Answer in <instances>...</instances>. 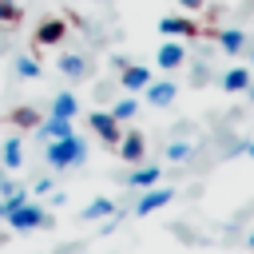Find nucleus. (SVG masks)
I'll list each match as a JSON object with an SVG mask.
<instances>
[{
    "mask_svg": "<svg viewBox=\"0 0 254 254\" xmlns=\"http://www.w3.org/2000/svg\"><path fill=\"white\" fill-rule=\"evenodd\" d=\"M16 75L20 79H40V64L32 56H16Z\"/></svg>",
    "mask_w": 254,
    "mask_h": 254,
    "instance_id": "nucleus-20",
    "label": "nucleus"
},
{
    "mask_svg": "<svg viewBox=\"0 0 254 254\" xmlns=\"http://www.w3.org/2000/svg\"><path fill=\"white\" fill-rule=\"evenodd\" d=\"M20 20V4L16 0H0V24H16Z\"/></svg>",
    "mask_w": 254,
    "mask_h": 254,
    "instance_id": "nucleus-22",
    "label": "nucleus"
},
{
    "mask_svg": "<svg viewBox=\"0 0 254 254\" xmlns=\"http://www.w3.org/2000/svg\"><path fill=\"white\" fill-rule=\"evenodd\" d=\"M250 246H254V234H250Z\"/></svg>",
    "mask_w": 254,
    "mask_h": 254,
    "instance_id": "nucleus-29",
    "label": "nucleus"
},
{
    "mask_svg": "<svg viewBox=\"0 0 254 254\" xmlns=\"http://www.w3.org/2000/svg\"><path fill=\"white\" fill-rule=\"evenodd\" d=\"M4 222H8V230H16V234H28V230H40V226H52L48 210H44V206H36L32 198H28V202H20V206H12V210L4 214Z\"/></svg>",
    "mask_w": 254,
    "mask_h": 254,
    "instance_id": "nucleus-2",
    "label": "nucleus"
},
{
    "mask_svg": "<svg viewBox=\"0 0 254 254\" xmlns=\"http://www.w3.org/2000/svg\"><path fill=\"white\" fill-rule=\"evenodd\" d=\"M64 36H67V24H64V20H44V24L36 28V44H40V48H56Z\"/></svg>",
    "mask_w": 254,
    "mask_h": 254,
    "instance_id": "nucleus-10",
    "label": "nucleus"
},
{
    "mask_svg": "<svg viewBox=\"0 0 254 254\" xmlns=\"http://www.w3.org/2000/svg\"><path fill=\"white\" fill-rule=\"evenodd\" d=\"M44 159H48V167H52V171L75 167V163H83V159H87V143H83L75 131H71V135H64V139H48Z\"/></svg>",
    "mask_w": 254,
    "mask_h": 254,
    "instance_id": "nucleus-1",
    "label": "nucleus"
},
{
    "mask_svg": "<svg viewBox=\"0 0 254 254\" xmlns=\"http://www.w3.org/2000/svg\"><path fill=\"white\" fill-rule=\"evenodd\" d=\"M87 123H91V131H95L107 147H115V143H119V135H123V127H119V119H115L111 111H91V115H87Z\"/></svg>",
    "mask_w": 254,
    "mask_h": 254,
    "instance_id": "nucleus-4",
    "label": "nucleus"
},
{
    "mask_svg": "<svg viewBox=\"0 0 254 254\" xmlns=\"http://www.w3.org/2000/svg\"><path fill=\"white\" fill-rule=\"evenodd\" d=\"M60 71H64L67 79H83V75H87V60H83L79 52H67V56L60 60Z\"/></svg>",
    "mask_w": 254,
    "mask_h": 254,
    "instance_id": "nucleus-16",
    "label": "nucleus"
},
{
    "mask_svg": "<svg viewBox=\"0 0 254 254\" xmlns=\"http://www.w3.org/2000/svg\"><path fill=\"white\" fill-rule=\"evenodd\" d=\"M218 48H222L226 56H238V52L246 48V32H238V28H222V32H218Z\"/></svg>",
    "mask_w": 254,
    "mask_h": 254,
    "instance_id": "nucleus-15",
    "label": "nucleus"
},
{
    "mask_svg": "<svg viewBox=\"0 0 254 254\" xmlns=\"http://www.w3.org/2000/svg\"><path fill=\"white\" fill-rule=\"evenodd\" d=\"M12 123H24V127H28V123H36V111H28V107H20V111L12 115Z\"/></svg>",
    "mask_w": 254,
    "mask_h": 254,
    "instance_id": "nucleus-23",
    "label": "nucleus"
},
{
    "mask_svg": "<svg viewBox=\"0 0 254 254\" xmlns=\"http://www.w3.org/2000/svg\"><path fill=\"white\" fill-rule=\"evenodd\" d=\"M250 67H254V52H250Z\"/></svg>",
    "mask_w": 254,
    "mask_h": 254,
    "instance_id": "nucleus-28",
    "label": "nucleus"
},
{
    "mask_svg": "<svg viewBox=\"0 0 254 254\" xmlns=\"http://www.w3.org/2000/svg\"><path fill=\"white\" fill-rule=\"evenodd\" d=\"M135 111H139V99H135V95H123V99H115V103H111V115H115L119 123L135 119Z\"/></svg>",
    "mask_w": 254,
    "mask_h": 254,
    "instance_id": "nucleus-19",
    "label": "nucleus"
},
{
    "mask_svg": "<svg viewBox=\"0 0 254 254\" xmlns=\"http://www.w3.org/2000/svg\"><path fill=\"white\" fill-rule=\"evenodd\" d=\"M159 32L167 40H190V36H198V24L187 20V16H163L159 20Z\"/></svg>",
    "mask_w": 254,
    "mask_h": 254,
    "instance_id": "nucleus-7",
    "label": "nucleus"
},
{
    "mask_svg": "<svg viewBox=\"0 0 254 254\" xmlns=\"http://www.w3.org/2000/svg\"><path fill=\"white\" fill-rule=\"evenodd\" d=\"M222 91H230V95L250 91V67H230V71H222Z\"/></svg>",
    "mask_w": 254,
    "mask_h": 254,
    "instance_id": "nucleus-13",
    "label": "nucleus"
},
{
    "mask_svg": "<svg viewBox=\"0 0 254 254\" xmlns=\"http://www.w3.org/2000/svg\"><path fill=\"white\" fill-rule=\"evenodd\" d=\"M32 190H36V194H48V190H52V179H40V183H36Z\"/></svg>",
    "mask_w": 254,
    "mask_h": 254,
    "instance_id": "nucleus-25",
    "label": "nucleus"
},
{
    "mask_svg": "<svg viewBox=\"0 0 254 254\" xmlns=\"http://www.w3.org/2000/svg\"><path fill=\"white\" fill-rule=\"evenodd\" d=\"M119 210H115V202L111 198H91L87 206H83V218L91 222V218H115Z\"/></svg>",
    "mask_w": 254,
    "mask_h": 254,
    "instance_id": "nucleus-17",
    "label": "nucleus"
},
{
    "mask_svg": "<svg viewBox=\"0 0 254 254\" xmlns=\"http://www.w3.org/2000/svg\"><path fill=\"white\" fill-rule=\"evenodd\" d=\"M4 214H8V206H4V198H0V218H4Z\"/></svg>",
    "mask_w": 254,
    "mask_h": 254,
    "instance_id": "nucleus-26",
    "label": "nucleus"
},
{
    "mask_svg": "<svg viewBox=\"0 0 254 254\" xmlns=\"http://www.w3.org/2000/svg\"><path fill=\"white\" fill-rule=\"evenodd\" d=\"M175 95H179L175 79H151V83L143 87V99H147L151 107H171V103H175Z\"/></svg>",
    "mask_w": 254,
    "mask_h": 254,
    "instance_id": "nucleus-6",
    "label": "nucleus"
},
{
    "mask_svg": "<svg viewBox=\"0 0 254 254\" xmlns=\"http://www.w3.org/2000/svg\"><path fill=\"white\" fill-rule=\"evenodd\" d=\"M163 159H167V163H187V159H190V143H183V139H179V143H167Z\"/></svg>",
    "mask_w": 254,
    "mask_h": 254,
    "instance_id": "nucleus-21",
    "label": "nucleus"
},
{
    "mask_svg": "<svg viewBox=\"0 0 254 254\" xmlns=\"http://www.w3.org/2000/svg\"><path fill=\"white\" fill-rule=\"evenodd\" d=\"M115 147H119V159L135 167V163H143L147 139H143V131H135V127H131V131H123V135H119V143H115Z\"/></svg>",
    "mask_w": 254,
    "mask_h": 254,
    "instance_id": "nucleus-5",
    "label": "nucleus"
},
{
    "mask_svg": "<svg viewBox=\"0 0 254 254\" xmlns=\"http://www.w3.org/2000/svg\"><path fill=\"white\" fill-rule=\"evenodd\" d=\"M48 115H60V119H75V115H79V99H75L71 91H60V95L52 99Z\"/></svg>",
    "mask_w": 254,
    "mask_h": 254,
    "instance_id": "nucleus-14",
    "label": "nucleus"
},
{
    "mask_svg": "<svg viewBox=\"0 0 254 254\" xmlns=\"http://www.w3.org/2000/svg\"><path fill=\"white\" fill-rule=\"evenodd\" d=\"M40 135H44V139H64V135H71V119H60V115H48V123L40 127Z\"/></svg>",
    "mask_w": 254,
    "mask_h": 254,
    "instance_id": "nucleus-18",
    "label": "nucleus"
},
{
    "mask_svg": "<svg viewBox=\"0 0 254 254\" xmlns=\"http://www.w3.org/2000/svg\"><path fill=\"white\" fill-rule=\"evenodd\" d=\"M119 83H123V91H143L151 83V67L147 64H123L119 67Z\"/></svg>",
    "mask_w": 254,
    "mask_h": 254,
    "instance_id": "nucleus-9",
    "label": "nucleus"
},
{
    "mask_svg": "<svg viewBox=\"0 0 254 254\" xmlns=\"http://www.w3.org/2000/svg\"><path fill=\"white\" fill-rule=\"evenodd\" d=\"M20 163H24V143H20V135H8L4 147H0V167L4 171H20Z\"/></svg>",
    "mask_w": 254,
    "mask_h": 254,
    "instance_id": "nucleus-11",
    "label": "nucleus"
},
{
    "mask_svg": "<svg viewBox=\"0 0 254 254\" xmlns=\"http://www.w3.org/2000/svg\"><path fill=\"white\" fill-rule=\"evenodd\" d=\"M246 155H250V159H254V143H250V147H246Z\"/></svg>",
    "mask_w": 254,
    "mask_h": 254,
    "instance_id": "nucleus-27",
    "label": "nucleus"
},
{
    "mask_svg": "<svg viewBox=\"0 0 254 254\" xmlns=\"http://www.w3.org/2000/svg\"><path fill=\"white\" fill-rule=\"evenodd\" d=\"M187 12H198V8H206V0H179Z\"/></svg>",
    "mask_w": 254,
    "mask_h": 254,
    "instance_id": "nucleus-24",
    "label": "nucleus"
},
{
    "mask_svg": "<svg viewBox=\"0 0 254 254\" xmlns=\"http://www.w3.org/2000/svg\"><path fill=\"white\" fill-rule=\"evenodd\" d=\"M155 64H159L163 71H175V67H183V64H187V52H183V44H179V40H163V44H159V52H155Z\"/></svg>",
    "mask_w": 254,
    "mask_h": 254,
    "instance_id": "nucleus-8",
    "label": "nucleus"
},
{
    "mask_svg": "<svg viewBox=\"0 0 254 254\" xmlns=\"http://www.w3.org/2000/svg\"><path fill=\"white\" fill-rule=\"evenodd\" d=\"M171 198H175V187H163V183L143 187V194H139V202H135V214H139V218H143V214H155V210H163Z\"/></svg>",
    "mask_w": 254,
    "mask_h": 254,
    "instance_id": "nucleus-3",
    "label": "nucleus"
},
{
    "mask_svg": "<svg viewBox=\"0 0 254 254\" xmlns=\"http://www.w3.org/2000/svg\"><path fill=\"white\" fill-rule=\"evenodd\" d=\"M159 175H163V167H159V163H135V171L127 175V183H131L135 190H143V187H155V183H159Z\"/></svg>",
    "mask_w": 254,
    "mask_h": 254,
    "instance_id": "nucleus-12",
    "label": "nucleus"
}]
</instances>
